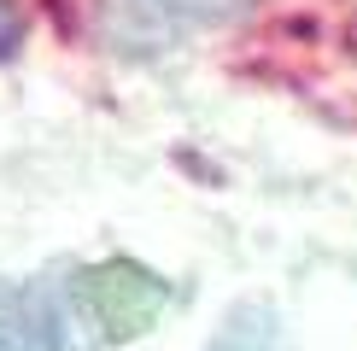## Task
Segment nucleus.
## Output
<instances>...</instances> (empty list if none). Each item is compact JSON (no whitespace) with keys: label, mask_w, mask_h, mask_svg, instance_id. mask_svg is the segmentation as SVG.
Wrapping results in <instances>:
<instances>
[{"label":"nucleus","mask_w":357,"mask_h":351,"mask_svg":"<svg viewBox=\"0 0 357 351\" xmlns=\"http://www.w3.org/2000/svg\"><path fill=\"white\" fill-rule=\"evenodd\" d=\"M59 299H65V316L77 322L82 345H117V340H135L146 334L158 316L170 311V281L158 270H146L135 258H100L77 270L65 287H59Z\"/></svg>","instance_id":"f257e3e1"},{"label":"nucleus","mask_w":357,"mask_h":351,"mask_svg":"<svg viewBox=\"0 0 357 351\" xmlns=\"http://www.w3.org/2000/svg\"><path fill=\"white\" fill-rule=\"evenodd\" d=\"M0 351H88V345L53 287L0 275Z\"/></svg>","instance_id":"f03ea898"},{"label":"nucleus","mask_w":357,"mask_h":351,"mask_svg":"<svg viewBox=\"0 0 357 351\" xmlns=\"http://www.w3.org/2000/svg\"><path fill=\"white\" fill-rule=\"evenodd\" d=\"M229 6L234 0H112V36L123 47L135 41L141 53H153V47H170V41L205 29Z\"/></svg>","instance_id":"7ed1b4c3"},{"label":"nucleus","mask_w":357,"mask_h":351,"mask_svg":"<svg viewBox=\"0 0 357 351\" xmlns=\"http://www.w3.org/2000/svg\"><path fill=\"white\" fill-rule=\"evenodd\" d=\"M205 351H287V328L270 299H234L217 316V334L205 340Z\"/></svg>","instance_id":"20e7f679"},{"label":"nucleus","mask_w":357,"mask_h":351,"mask_svg":"<svg viewBox=\"0 0 357 351\" xmlns=\"http://www.w3.org/2000/svg\"><path fill=\"white\" fill-rule=\"evenodd\" d=\"M24 36H29V18L12 6V0H0V65H6V58H18Z\"/></svg>","instance_id":"39448f33"}]
</instances>
